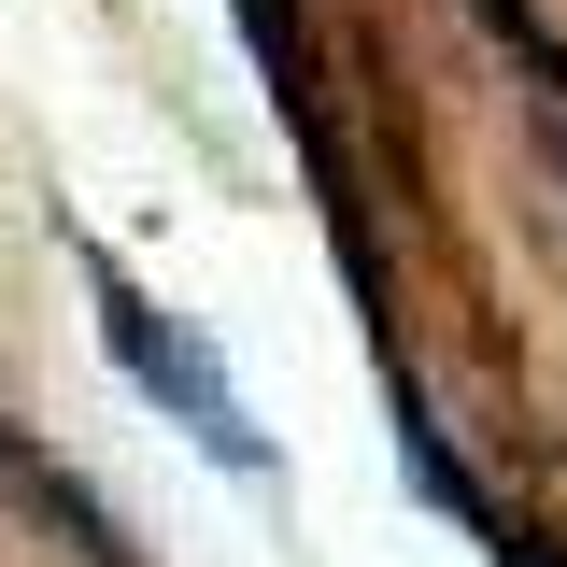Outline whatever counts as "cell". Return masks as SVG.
Instances as JSON below:
<instances>
[{"mask_svg": "<svg viewBox=\"0 0 567 567\" xmlns=\"http://www.w3.org/2000/svg\"><path fill=\"white\" fill-rule=\"evenodd\" d=\"M100 341H114V369H128L156 412L199 440L213 468H241V483H270V440H256V412L227 398V369H213V341L185 327V312H156L128 270H100Z\"/></svg>", "mask_w": 567, "mask_h": 567, "instance_id": "1", "label": "cell"}]
</instances>
